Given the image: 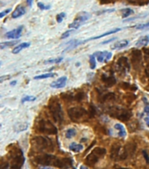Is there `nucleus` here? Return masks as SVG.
Returning <instances> with one entry per match:
<instances>
[{
    "label": "nucleus",
    "mask_w": 149,
    "mask_h": 169,
    "mask_svg": "<svg viewBox=\"0 0 149 169\" xmlns=\"http://www.w3.org/2000/svg\"><path fill=\"white\" fill-rule=\"evenodd\" d=\"M18 43V40H12V41H9V42H2L0 44V48L1 49H4L5 48H9L12 46H14Z\"/></svg>",
    "instance_id": "obj_28"
},
{
    "label": "nucleus",
    "mask_w": 149,
    "mask_h": 169,
    "mask_svg": "<svg viewBox=\"0 0 149 169\" xmlns=\"http://www.w3.org/2000/svg\"><path fill=\"white\" fill-rule=\"evenodd\" d=\"M36 100V97L34 96H25V97H24L23 99L21 100V103L22 104H24V103H25V102H33V101H35Z\"/></svg>",
    "instance_id": "obj_30"
},
{
    "label": "nucleus",
    "mask_w": 149,
    "mask_h": 169,
    "mask_svg": "<svg viewBox=\"0 0 149 169\" xmlns=\"http://www.w3.org/2000/svg\"><path fill=\"white\" fill-rule=\"evenodd\" d=\"M141 62V52L140 50L134 49L132 52V62L135 69H137Z\"/></svg>",
    "instance_id": "obj_12"
},
{
    "label": "nucleus",
    "mask_w": 149,
    "mask_h": 169,
    "mask_svg": "<svg viewBox=\"0 0 149 169\" xmlns=\"http://www.w3.org/2000/svg\"><path fill=\"white\" fill-rule=\"evenodd\" d=\"M144 111H145V113L149 116V105L146 106V107H145V109H144Z\"/></svg>",
    "instance_id": "obj_45"
},
{
    "label": "nucleus",
    "mask_w": 149,
    "mask_h": 169,
    "mask_svg": "<svg viewBox=\"0 0 149 169\" xmlns=\"http://www.w3.org/2000/svg\"><path fill=\"white\" fill-rule=\"evenodd\" d=\"M147 27H149V22L147 23H146V24H141V25H139V26H137V29H144V28H147Z\"/></svg>",
    "instance_id": "obj_38"
},
{
    "label": "nucleus",
    "mask_w": 149,
    "mask_h": 169,
    "mask_svg": "<svg viewBox=\"0 0 149 169\" xmlns=\"http://www.w3.org/2000/svg\"><path fill=\"white\" fill-rule=\"evenodd\" d=\"M72 165V161L71 159L69 158H63V159H58V167L60 169H67L70 168Z\"/></svg>",
    "instance_id": "obj_16"
},
{
    "label": "nucleus",
    "mask_w": 149,
    "mask_h": 169,
    "mask_svg": "<svg viewBox=\"0 0 149 169\" xmlns=\"http://www.w3.org/2000/svg\"><path fill=\"white\" fill-rule=\"evenodd\" d=\"M119 31H121V28L113 29V30H111V31H109V32H107V33H103V34H101V35L96 36V37H92V38H90V39L86 40H85V41H82V43L84 44V43H85L86 41H89V40H97V39H100V38H103V37H105V36L110 35V34H112V33H117V32H119Z\"/></svg>",
    "instance_id": "obj_20"
},
{
    "label": "nucleus",
    "mask_w": 149,
    "mask_h": 169,
    "mask_svg": "<svg viewBox=\"0 0 149 169\" xmlns=\"http://www.w3.org/2000/svg\"><path fill=\"white\" fill-rule=\"evenodd\" d=\"M68 116L73 122L82 121L85 118L87 117V111L82 107H71L68 110Z\"/></svg>",
    "instance_id": "obj_4"
},
{
    "label": "nucleus",
    "mask_w": 149,
    "mask_h": 169,
    "mask_svg": "<svg viewBox=\"0 0 149 169\" xmlns=\"http://www.w3.org/2000/svg\"><path fill=\"white\" fill-rule=\"evenodd\" d=\"M31 46V43L29 42H24V43H21L20 45H18V46H17V47H15L13 50H12V53L14 54V55H17V54H18L19 52H21L22 50L25 49V48H27Z\"/></svg>",
    "instance_id": "obj_21"
},
{
    "label": "nucleus",
    "mask_w": 149,
    "mask_h": 169,
    "mask_svg": "<svg viewBox=\"0 0 149 169\" xmlns=\"http://www.w3.org/2000/svg\"><path fill=\"white\" fill-rule=\"evenodd\" d=\"M11 11H12V9H10V8L7 9V10H5L4 12H2L0 13V18H4V17H5V15H7Z\"/></svg>",
    "instance_id": "obj_39"
},
{
    "label": "nucleus",
    "mask_w": 149,
    "mask_h": 169,
    "mask_svg": "<svg viewBox=\"0 0 149 169\" xmlns=\"http://www.w3.org/2000/svg\"><path fill=\"white\" fill-rule=\"evenodd\" d=\"M36 162L42 166H53L58 167V158L51 154H43L38 156L35 159Z\"/></svg>",
    "instance_id": "obj_6"
},
{
    "label": "nucleus",
    "mask_w": 149,
    "mask_h": 169,
    "mask_svg": "<svg viewBox=\"0 0 149 169\" xmlns=\"http://www.w3.org/2000/svg\"><path fill=\"white\" fill-rule=\"evenodd\" d=\"M32 2H33V0H27V5H28L30 7H31V5H32Z\"/></svg>",
    "instance_id": "obj_47"
},
{
    "label": "nucleus",
    "mask_w": 149,
    "mask_h": 169,
    "mask_svg": "<svg viewBox=\"0 0 149 169\" xmlns=\"http://www.w3.org/2000/svg\"><path fill=\"white\" fill-rule=\"evenodd\" d=\"M145 121H146V123H147V126L149 127V118H145Z\"/></svg>",
    "instance_id": "obj_49"
},
{
    "label": "nucleus",
    "mask_w": 149,
    "mask_h": 169,
    "mask_svg": "<svg viewBox=\"0 0 149 169\" xmlns=\"http://www.w3.org/2000/svg\"><path fill=\"white\" fill-rule=\"evenodd\" d=\"M22 31H23V26H18V28L12 30L10 32H8L6 33V37L8 39H12V40H17L18 39L22 34Z\"/></svg>",
    "instance_id": "obj_15"
},
{
    "label": "nucleus",
    "mask_w": 149,
    "mask_h": 169,
    "mask_svg": "<svg viewBox=\"0 0 149 169\" xmlns=\"http://www.w3.org/2000/svg\"><path fill=\"white\" fill-rule=\"evenodd\" d=\"M69 149L74 153H78L81 150H83V146L80 144H77V143H71L69 146Z\"/></svg>",
    "instance_id": "obj_24"
},
{
    "label": "nucleus",
    "mask_w": 149,
    "mask_h": 169,
    "mask_svg": "<svg viewBox=\"0 0 149 169\" xmlns=\"http://www.w3.org/2000/svg\"><path fill=\"white\" fill-rule=\"evenodd\" d=\"M143 155H144V158H145L147 163H149V156L147 152V151H143Z\"/></svg>",
    "instance_id": "obj_40"
},
{
    "label": "nucleus",
    "mask_w": 149,
    "mask_h": 169,
    "mask_svg": "<svg viewBox=\"0 0 149 169\" xmlns=\"http://www.w3.org/2000/svg\"><path fill=\"white\" fill-rule=\"evenodd\" d=\"M66 81H67V78L65 77V76L58 78L56 82H53V83H51V87L53 88V89H61V88H64L65 84H66Z\"/></svg>",
    "instance_id": "obj_17"
},
{
    "label": "nucleus",
    "mask_w": 149,
    "mask_h": 169,
    "mask_svg": "<svg viewBox=\"0 0 149 169\" xmlns=\"http://www.w3.org/2000/svg\"><path fill=\"white\" fill-rule=\"evenodd\" d=\"M1 169H8V163H5L2 165L1 167Z\"/></svg>",
    "instance_id": "obj_46"
},
{
    "label": "nucleus",
    "mask_w": 149,
    "mask_h": 169,
    "mask_svg": "<svg viewBox=\"0 0 149 169\" xmlns=\"http://www.w3.org/2000/svg\"><path fill=\"white\" fill-rule=\"evenodd\" d=\"M49 110L54 121L58 124L62 123V121L64 120V114H63L61 104L58 101L55 100L50 103Z\"/></svg>",
    "instance_id": "obj_2"
},
{
    "label": "nucleus",
    "mask_w": 149,
    "mask_h": 169,
    "mask_svg": "<svg viewBox=\"0 0 149 169\" xmlns=\"http://www.w3.org/2000/svg\"><path fill=\"white\" fill-rule=\"evenodd\" d=\"M144 52H145L146 55H149V48H144Z\"/></svg>",
    "instance_id": "obj_48"
},
{
    "label": "nucleus",
    "mask_w": 149,
    "mask_h": 169,
    "mask_svg": "<svg viewBox=\"0 0 149 169\" xmlns=\"http://www.w3.org/2000/svg\"><path fill=\"white\" fill-rule=\"evenodd\" d=\"M101 4H108L110 2H112L113 0H99Z\"/></svg>",
    "instance_id": "obj_44"
},
{
    "label": "nucleus",
    "mask_w": 149,
    "mask_h": 169,
    "mask_svg": "<svg viewBox=\"0 0 149 169\" xmlns=\"http://www.w3.org/2000/svg\"><path fill=\"white\" fill-rule=\"evenodd\" d=\"M117 66H118V69L121 73L126 74L130 71L131 69V65L130 62H128V59L127 57H121L118 62H117Z\"/></svg>",
    "instance_id": "obj_10"
},
{
    "label": "nucleus",
    "mask_w": 149,
    "mask_h": 169,
    "mask_svg": "<svg viewBox=\"0 0 149 169\" xmlns=\"http://www.w3.org/2000/svg\"><path fill=\"white\" fill-rule=\"evenodd\" d=\"M102 82L107 85V87H112L116 83V79L113 75H107V74H103L101 76Z\"/></svg>",
    "instance_id": "obj_14"
},
{
    "label": "nucleus",
    "mask_w": 149,
    "mask_h": 169,
    "mask_svg": "<svg viewBox=\"0 0 149 169\" xmlns=\"http://www.w3.org/2000/svg\"><path fill=\"white\" fill-rule=\"evenodd\" d=\"M74 32V30H69V31H66V32H65L64 33L61 35V39H65V38H67L68 36H70L71 33H72Z\"/></svg>",
    "instance_id": "obj_37"
},
{
    "label": "nucleus",
    "mask_w": 149,
    "mask_h": 169,
    "mask_svg": "<svg viewBox=\"0 0 149 169\" xmlns=\"http://www.w3.org/2000/svg\"><path fill=\"white\" fill-rule=\"evenodd\" d=\"M93 55L96 57V60L99 62H107L113 56L112 53L108 51H99L94 53Z\"/></svg>",
    "instance_id": "obj_11"
},
{
    "label": "nucleus",
    "mask_w": 149,
    "mask_h": 169,
    "mask_svg": "<svg viewBox=\"0 0 149 169\" xmlns=\"http://www.w3.org/2000/svg\"><path fill=\"white\" fill-rule=\"evenodd\" d=\"M33 142H35V146L38 150H51V151L53 148L51 140L46 137H42V136L35 137Z\"/></svg>",
    "instance_id": "obj_8"
},
{
    "label": "nucleus",
    "mask_w": 149,
    "mask_h": 169,
    "mask_svg": "<svg viewBox=\"0 0 149 169\" xmlns=\"http://www.w3.org/2000/svg\"><path fill=\"white\" fill-rule=\"evenodd\" d=\"M75 135H76V131H75V129H73V128L68 129V130L66 131V132H65V137H66L67 139H71L72 137H74Z\"/></svg>",
    "instance_id": "obj_29"
},
{
    "label": "nucleus",
    "mask_w": 149,
    "mask_h": 169,
    "mask_svg": "<svg viewBox=\"0 0 149 169\" xmlns=\"http://www.w3.org/2000/svg\"><path fill=\"white\" fill-rule=\"evenodd\" d=\"M89 19V14L86 12H81L77 16L75 20L69 25V28L78 29L79 28L87 19Z\"/></svg>",
    "instance_id": "obj_9"
},
{
    "label": "nucleus",
    "mask_w": 149,
    "mask_h": 169,
    "mask_svg": "<svg viewBox=\"0 0 149 169\" xmlns=\"http://www.w3.org/2000/svg\"><path fill=\"white\" fill-rule=\"evenodd\" d=\"M63 60L62 57H58V58H55V59H49L47 60L45 63L48 64V63H59L61 61Z\"/></svg>",
    "instance_id": "obj_31"
},
{
    "label": "nucleus",
    "mask_w": 149,
    "mask_h": 169,
    "mask_svg": "<svg viewBox=\"0 0 149 169\" xmlns=\"http://www.w3.org/2000/svg\"><path fill=\"white\" fill-rule=\"evenodd\" d=\"M38 129L39 132H45V133L54 135L57 134L58 130L57 127L55 126L50 120L42 119L38 125Z\"/></svg>",
    "instance_id": "obj_7"
},
{
    "label": "nucleus",
    "mask_w": 149,
    "mask_h": 169,
    "mask_svg": "<svg viewBox=\"0 0 149 169\" xmlns=\"http://www.w3.org/2000/svg\"><path fill=\"white\" fill-rule=\"evenodd\" d=\"M108 113L113 118L121 120L122 122H127L128 120L132 118L131 111L118 107V106H112L108 109Z\"/></svg>",
    "instance_id": "obj_1"
},
{
    "label": "nucleus",
    "mask_w": 149,
    "mask_h": 169,
    "mask_svg": "<svg viewBox=\"0 0 149 169\" xmlns=\"http://www.w3.org/2000/svg\"><path fill=\"white\" fill-rule=\"evenodd\" d=\"M90 68L91 69H94L96 68V57L94 55L90 57Z\"/></svg>",
    "instance_id": "obj_32"
},
{
    "label": "nucleus",
    "mask_w": 149,
    "mask_h": 169,
    "mask_svg": "<svg viewBox=\"0 0 149 169\" xmlns=\"http://www.w3.org/2000/svg\"><path fill=\"white\" fill-rule=\"evenodd\" d=\"M25 158L20 149H16L11 157V166L12 169H20L24 165Z\"/></svg>",
    "instance_id": "obj_5"
},
{
    "label": "nucleus",
    "mask_w": 149,
    "mask_h": 169,
    "mask_svg": "<svg viewBox=\"0 0 149 169\" xmlns=\"http://www.w3.org/2000/svg\"><path fill=\"white\" fill-rule=\"evenodd\" d=\"M102 102H106L108 100H114L115 99V95L114 93H107L105 95H103L102 97Z\"/></svg>",
    "instance_id": "obj_27"
},
{
    "label": "nucleus",
    "mask_w": 149,
    "mask_h": 169,
    "mask_svg": "<svg viewBox=\"0 0 149 169\" xmlns=\"http://www.w3.org/2000/svg\"><path fill=\"white\" fill-rule=\"evenodd\" d=\"M79 169H88V168H87V167H85V166H80V168Z\"/></svg>",
    "instance_id": "obj_50"
},
{
    "label": "nucleus",
    "mask_w": 149,
    "mask_h": 169,
    "mask_svg": "<svg viewBox=\"0 0 149 169\" xmlns=\"http://www.w3.org/2000/svg\"><path fill=\"white\" fill-rule=\"evenodd\" d=\"M121 12L122 18L125 19V18H127L128 16H130V15L134 14V10L131 9V8H125V9L121 10Z\"/></svg>",
    "instance_id": "obj_25"
},
{
    "label": "nucleus",
    "mask_w": 149,
    "mask_h": 169,
    "mask_svg": "<svg viewBox=\"0 0 149 169\" xmlns=\"http://www.w3.org/2000/svg\"><path fill=\"white\" fill-rule=\"evenodd\" d=\"M10 77H11V76H1V78H0V82L3 83L5 80H7V79H9Z\"/></svg>",
    "instance_id": "obj_42"
},
{
    "label": "nucleus",
    "mask_w": 149,
    "mask_h": 169,
    "mask_svg": "<svg viewBox=\"0 0 149 169\" xmlns=\"http://www.w3.org/2000/svg\"><path fill=\"white\" fill-rule=\"evenodd\" d=\"M25 13V8L23 7V6H18V7L14 10V12H12V17L13 19H18V18L23 16Z\"/></svg>",
    "instance_id": "obj_19"
},
{
    "label": "nucleus",
    "mask_w": 149,
    "mask_h": 169,
    "mask_svg": "<svg viewBox=\"0 0 149 169\" xmlns=\"http://www.w3.org/2000/svg\"><path fill=\"white\" fill-rule=\"evenodd\" d=\"M129 44V41L127 40H119L117 42L114 44L113 46V49H121V48H126Z\"/></svg>",
    "instance_id": "obj_22"
},
{
    "label": "nucleus",
    "mask_w": 149,
    "mask_h": 169,
    "mask_svg": "<svg viewBox=\"0 0 149 169\" xmlns=\"http://www.w3.org/2000/svg\"><path fill=\"white\" fill-rule=\"evenodd\" d=\"M96 114V109L92 105H90V111H89V118H92Z\"/></svg>",
    "instance_id": "obj_35"
},
{
    "label": "nucleus",
    "mask_w": 149,
    "mask_h": 169,
    "mask_svg": "<svg viewBox=\"0 0 149 169\" xmlns=\"http://www.w3.org/2000/svg\"><path fill=\"white\" fill-rule=\"evenodd\" d=\"M145 74H146V76L149 78V65L148 66H147V68L145 69Z\"/></svg>",
    "instance_id": "obj_41"
},
{
    "label": "nucleus",
    "mask_w": 149,
    "mask_h": 169,
    "mask_svg": "<svg viewBox=\"0 0 149 169\" xmlns=\"http://www.w3.org/2000/svg\"><path fill=\"white\" fill-rule=\"evenodd\" d=\"M106 153H107V150L105 148H94L92 152L87 155V157L85 159V162L89 166H93V165H95L97 162L99 161L100 158H102L104 155H106Z\"/></svg>",
    "instance_id": "obj_3"
},
{
    "label": "nucleus",
    "mask_w": 149,
    "mask_h": 169,
    "mask_svg": "<svg viewBox=\"0 0 149 169\" xmlns=\"http://www.w3.org/2000/svg\"><path fill=\"white\" fill-rule=\"evenodd\" d=\"M114 169H127V168H123V167H115Z\"/></svg>",
    "instance_id": "obj_51"
},
{
    "label": "nucleus",
    "mask_w": 149,
    "mask_h": 169,
    "mask_svg": "<svg viewBox=\"0 0 149 169\" xmlns=\"http://www.w3.org/2000/svg\"><path fill=\"white\" fill-rule=\"evenodd\" d=\"M38 6L39 9H41V10H49L50 8H51L50 5H44L41 2H38Z\"/></svg>",
    "instance_id": "obj_36"
},
{
    "label": "nucleus",
    "mask_w": 149,
    "mask_h": 169,
    "mask_svg": "<svg viewBox=\"0 0 149 169\" xmlns=\"http://www.w3.org/2000/svg\"><path fill=\"white\" fill-rule=\"evenodd\" d=\"M65 12L58 13V14L57 15V18H56L58 23H61V22L63 21V19H65Z\"/></svg>",
    "instance_id": "obj_34"
},
{
    "label": "nucleus",
    "mask_w": 149,
    "mask_h": 169,
    "mask_svg": "<svg viewBox=\"0 0 149 169\" xmlns=\"http://www.w3.org/2000/svg\"><path fill=\"white\" fill-rule=\"evenodd\" d=\"M84 98H85V93H83V92H78L74 96V99L77 101H81Z\"/></svg>",
    "instance_id": "obj_33"
},
{
    "label": "nucleus",
    "mask_w": 149,
    "mask_h": 169,
    "mask_svg": "<svg viewBox=\"0 0 149 169\" xmlns=\"http://www.w3.org/2000/svg\"><path fill=\"white\" fill-rule=\"evenodd\" d=\"M114 128L119 131V136L120 137H125L127 135V132H126L125 127L123 126L122 125H121V124H116L114 125Z\"/></svg>",
    "instance_id": "obj_23"
},
{
    "label": "nucleus",
    "mask_w": 149,
    "mask_h": 169,
    "mask_svg": "<svg viewBox=\"0 0 149 169\" xmlns=\"http://www.w3.org/2000/svg\"><path fill=\"white\" fill-rule=\"evenodd\" d=\"M149 43V36L145 35L141 37L138 41L136 42V47L137 48H142V47H146Z\"/></svg>",
    "instance_id": "obj_18"
},
{
    "label": "nucleus",
    "mask_w": 149,
    "mask_h": 169,
    "mask_svg": "<svg viewBox=\"0 0 149 169\" xmlns=\"http://www.w3.org/2000/svg\"><path fill=\"white\" fill-rule=\"evenodd\" d=\"M121 149H122V147L121 146V145L114 144L111 148V159H113L114 160H119Z\"/></svg>",
    "instance_id": "obj_13"
},
{
    "label": "nucleus",
    "mask_w": 149,
    "mask_h": 169,
    "mask_svg": "<svg viewBox=\"0 0 149 169\" xmlns=\"http://www.w3.org/2000/svg\"><path fill=\"white\" fill-rule=\"evenodd\" d=\"M54 76H56L54 73H46V74H43V75H39L34 77L35 80H40V79H46V78L53 77Z\"/></svg>",
    "instance_id": "obj_26"
},
{
    "label": "nucleus",
    "mask_w": 149,
    "mask_h": 169,
    "mask_svg": "<svg viewBox=\"0 0 149 169\" xmlns=\"http://www.w3.org/2000/svg\"><path fill=\"white\" fill-rule=\"evenodd\" d=\"M116 40V38L114 37V38H113V39H110V40H107V41H103V42L101 43V44H107V43L109 42H112L113 40Z\"/></svg>",
    "instance_id": "obj_43"
}]
</instances>
